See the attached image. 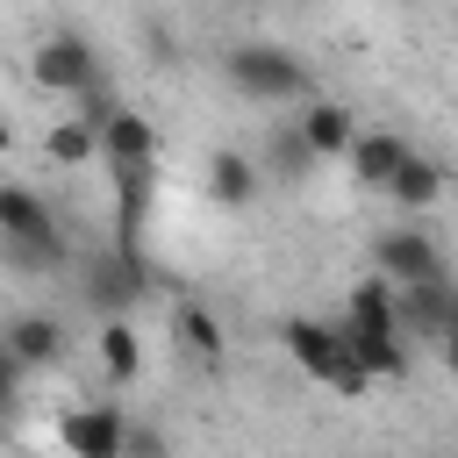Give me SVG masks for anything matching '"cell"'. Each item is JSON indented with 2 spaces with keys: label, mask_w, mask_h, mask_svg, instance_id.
<instances>
[{
  "label": "cell",
  "mask_w": 458,
  "mask_h": 458,
  "mask_svg": "<svg viewBox=\"0 0 458 458\" xmlns=\"http://www.w3.org/2000/svg\"><path fill=\"white\" fill-rule=\"evenodd\" d=\"M265 172H279V179H308L315 157H308V143H301L293 129H272V143H265Z\"/></svg>",
  "instance_id": "obj_18"
},
{
  "label": "cell",
  "mask_w": 458,
  "mask_h": 458,
  "mask_svg": "<svg viewBox=\"0 0 458 458\" xmlns=\"http://www.w3.org/2000/svg\"><path fill=\"white\" fill-rule=\"evenodd\" d=\"M172 329H179V344H186L200 365H215V358H222V329H215V315H208V308H179V315H172Z\"/></svg>",
  "instance_id": "obj_17"
},
{
  "label": "cell",
  "mask_w": 458,
  "mask_h": 458,
  "mask_svg": "<svg viewBox=\"0 0 458 458\" xmlns=\"http://www.w3.org/2000/svg\"><path fill=\"white\" fill-rule=\"evenodd\" d=\"M93 351H100V372H107L114 386H129V379L143 372V336L129 329V315H114V322H100V336H93Z\"/></svg>",
  "instance_id": "obj_13"
},
{
  "label": "cell",
  "mask_w": 458,
  "mask_h": 458,
  "mask_svg": "<svg viewBox=\"0 0 458 458\" xmlns=\"http://www.w3.org/2000/svg\"><path fill=\"white\" fill-rule=\"evenodd\" d=\"M143 250H100V258H86V272H79V301L100 315V322H114V315H129L136 308V293H143Z\"/></svg>",
  "instance_id": "obj_4"
},
{
  "label": "cell",
  "mask_w": 458,
  "mask_h": 458,
  "mask_svg": "<svg viewBox=\"0 0 458 458\" xmlns=\"http://www.w3.org/2000/svg\"><path fill=\"white\" fill-rule=\"evenodd\" d=\"M0 351L21 365V379L29 372H43V365H57L64 358V322L57 315H14L7 329H0Z\"/></svg>",
  "instance_id": "obj_9"
},
{
  "label": "cell",
  "mask_w": 458,
  "mask_h": 458,
  "mask_svg": "<svg viewBox=\"0 0 458 458\" xmlns=\"http://www.w3.org/2000/svg\"><path fill=\"white\" fill-rule=\"evenodd\" d=\"M122 437H129V415L114 401H86L57 422V444L64 458H122Z\"/></svg>",
  "instance_id": "obj_7"
},
{
  "label": "cell",
  "mask_w": 458,
  "mask_h": 458,
  "mask_svg": "<svg viewBox=\"0 0 458 458\" xmlns=\"http://www.w3.org/2000/svg\"><path fill=\"white\" fill-rule=\"evenodd\" d=\"M122 458H172V437H165V429H150V422H129Z\"/></svg>",
  "instance_id": "obj_20"
},
{
  "label": "cell",
  "mask_w": 458,
  "mask_h": 458,
  "mask_svg": "<svg viewBox=\"0 0 458 458\" xmlns=\"http://www.w3.org/2000/svg\"><path fill=\"white\" fill-rule=\"evenodd\" d=\"M222 79H229V93H243L258 107H286V100L308 93V72H301V57L286 43H229Z\"/></svg>",
  "instance_id": "obj_1"
},
{
  "label": "cell",
  "mask_w": 458,
  "mask_h": 458,
  "mask_svg": "<svg viewBox=\"0 0 458 458\" xmlns=\"http://www.w3.org/2000/svg\"><path fill=\"white\" fill-rule=\"evenodd\" d=\"M0 150H7V122H0Z\"/></svg>",
  "instance_id": "obj_22"
},
{
  "label": "cell",
  "mask_w": 458,
  "mask_h": 458,
  "mask_svg": "<svg viewBox=\"0 0 458 458\" xmlns=\"http://www.w3.org/2000/svg\"><path fill=\"white\" fill-rule=\"evenodd\" d=\"M279 344H286V358H293L315 386H329V394H344V401L372 394V379L344 358V344H336L329 322H315V315H286V322H279Z\"/></svg>",
  "instance_id": "obj_2"
},
{
  "label": "cell",
  "mask_w": 458,
  "mask_h": 458,
  "mask_svg": "<svg viewBox=\"0 0 458 458\" xmlns=\"http://www.w3.org/2000/svg\"><path fill=\"white\" fill-rule=\"evenodd\" d=\"M93 157H100V165H157V129H150L136 107H114V114L93 129Z\"/></svg>",
  "instance_id": "obj_8"
},
{
  "label": "cell",
  "mask_w": 458,
  "mask_h": 458,
  "mask_svg": "<svg viewBox=\"0 0 458 458\" xmlns=\"http://www.w3.org/2000/svg\"><path fill=\"white\" fill-rule=\"evenodd\" d=\"M372 279H386L394 293L401 286H437V279H451V265H444V250H437V236L429 229H386L379 243H372Z\"/></svg>",
  "instance_id": "obj_3"
},
{
  "label": "cell",
  "mask_w": 458,
  "mask_h": 458,
  "mask_svg": "<svg viewBox=\"0 0 458 458\" xmlns=\"http://www.w3.org/2000/svg\"><path fill=\"white\" fill-rule=\"evenodd\" d=\"M50 229H57V215H50L43 193H29V186H0V236H50Z\"/></svg>",
  "instance_id": "obj_16"
},
{
  "label": "cell",
  "mask_w": 458,
  "mask_h": 458,
  "mask_svg": "<svg viewBox=\"0 0 458 458\" xmlns=\"http://www.w3.org/2000/svg\"><path fill=\"white\" fill-rule=\"evenodd\" d=\"M29 79L43 86V93H64V100H79L93 79H100V50L86 43V36H43L36 43V57H29Z\"/></svg>",
  "instance_id": "obj_5"
},
{
  "label": "cell",
  "mask_w": 458,
  "mask_h": 458,
  "mask_svg": "<svg viewBox=\"0 0 458 458\" xmlns=\"http://www.w3.org/2000/svg\"><path fill=\"white\" fill-rule=\"evenodd\" d=\"M336 329V344H344V358L365 372V379H408V365H415V351H408V336L401 329H358V322H329Z\"/></svg>",
  "instance_id": "obj_6"
},
{
  "label": "cell",
  "mask_w": 458,
  "mask_h": 458,
  "mask_svg": "<svg viewBox=\"0 0 458 458\" xmlns=\"http://www.w3.org/2000/svg\"><path fill=\"white\" fill-rule=\"evenodd\" d=\"M408 157V143L394 136V129H358L351 136V150H344V165H351V179L358 186H372V193H386V179H394V165Z\"/></svg>",
  "instance_id": "obj_11"
},
{
  "label": "cell",
  "mask_w": 458,
  "mask_h": 458,
  "mask_svg": "<svg viewBox=\"0 0 458 458\" xmlns=\"http://www.w3.org/2000/svg\"><path fill=\"white\" fill-rule=\"evenodd\" d=\"M208 193H215L222 208H250V193H258V165H250L243 150H215V157H208Z\"/></svg>",
  "instance_id": "obj_15"
},
{
  "label": "cell",
  "mask_w": 458,
  "mask_h": 458,
  "mask_svg": "<svg viewBox=\"0 0 458 458\" xmlns=\"http://www.w3.org/2000/svg\"><path fill=\"white\" fill-rule=\"evenodd\" d=\"M0 265L21 272V279H57L72 265V243H64V229H50V236H0Z\"/></svg>",
  "instance_id": "obj_12"
},
{
  "label": "cell",
  "mask_w": 458,
  "mask_h": 458,
  "mask_svg": "<svg viewBox=\"0 0 458 458\" xmlns=\"http://www.w3.org/2000/svg\"><path fill=\"white\" fill-rule=\"evenodd\" d=\"M50 157H57V165H86V157H93V129H86L79 114H64V122L50 129Z\"/></svg>",
  "instance_id": "obj_19"
},
{
  "label": "cell",
  "mask_w": 458,
  "mask_h": 458,
  "mask_svg": "<svg viewBox=\"0 0 458 458\" xmlns=\"http://www.w3.org/2000/svg\"><path fill=\"white\" fill-rule=\"evenodd\" d=\"M293 136L308 143V157H315V165H329V157H344V150H351L358 122H351V107H336V100H308V107L293 114Z\"/></svg>",
  "instance_id": "obj_10"
},
{
  "label": "cell",
  "mask_w": 458,
  "mask_h": 458,
  "mask_svg": "<svg viewBox=\"0 0 458 458\" xmlns=\"http://www.w3.org/2000/svg\"><path fill=\"white\" fill-rule=\"evenodd\" d=\"M386 193H394L401 208H429V200L444 193V165H437V157H422V150L408 143V157L394 165V179H386Z\"/></svg>",
  "instance_id": "obj_14"
},
{
  "label": "cell",
  "mask_w": 458,
  "mask_h": 458,
  "mask_svg": "<svg viewBox=\"0 0 458 458\" xmlns=\"http://www.w3.org/2000/svg\"><path fill=\"white\" fill-rule=\"evenodd\" d=\"M14 408H21V365L0 351V429L14 422Z\"/></svg>",
  "instance_id": "obj_21"
}]
</instances>
